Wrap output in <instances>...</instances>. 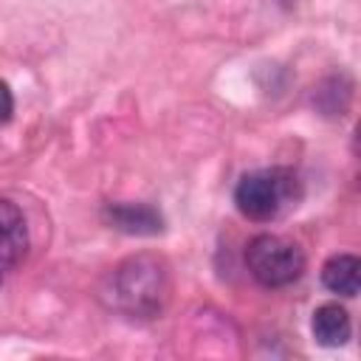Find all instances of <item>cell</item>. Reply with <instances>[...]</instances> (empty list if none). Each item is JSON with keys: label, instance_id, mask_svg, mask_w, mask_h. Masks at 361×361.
I'll return each instance as SVG.
<instances>
[{"label": "cell", "instance_id": "1", "mask_svg": "<svg viewBox=\"0 0 361 361\" xmlns=\"http://www.w3.org/2000/svg\"><path fill=\"white\" fill-rule=\"evenodd\" d=\"M110 305L133 319H152L164 310L169 296V274L158 257L138 254L124 259L107 285Z\"/></svg>", "mask_w": 361, "mask_h": 361}, {"label": "cell", "instance_id": "2", "mask_svg": "<svg viewBox=\"0 0 361 361\" xmlns=\"http://www.w3.org/2000/svg\"><path fill=\"white\" fill-rule=\"evenodd\" d=\"M302 197V180L285 166L257 169L240 178L234 189V206L243 217L268 223L290 212Z\"/></svg>", "mask_w": 361, "mask_h": 361}, {"label": "cell", "instance_id": "3", "mask_svg": "<svg viewBox=\"0 0 361 361\" xmlns=\"http://www.w3.org/2000/svg\"><path fill=\"white\" fill-rule=\"evenodd\" d=\"M245 268L262 288H288L305 274V254L279 234H257L245 245Z\"/></svg>", "mask_w": 361, "mask_h": 361}, {"label": "cell", "instance_id": "4", "mask_svg": "<svg viewBox=\"0 0 361 361\" xmlns=\"http://www.w3.org/2000/svg\"><path fill=\"white\" fill-rule=\"evenodd\" d=\"M28 254V226L17 203L0 197V268L23 262Z\"/></svg>", "mask_w": 361, "mask_h": 361}, {"label": "cell", "instance_id": "5", "mask_svg": "<svg viewBox=\"0 0 361 361\" xmlns=\"http://www.w3.org/2000/svg\"><path fill=\"white\" fill-rule=\"evenodd\" d=\"M104 217L113 228L124 234H138V237H149L164 228L161 212L149 203H110L104 209Z\"/></svg>", "mask_w": 361, "mask_h": 361}, {"label": "cell", "instance_id": "6", "mask_svg": "<svg viewBox=\"0 0 361 361\" xmlns=\"http://www.w3.org/2000/svg\"><path fill=\"white\" fill-rule=\"evenodd\" d=\"M313 336L322 347H341L347 344L350 333H353V322H350V313L338 305V302H327V305H319L313 310Z\"/></svg>", "mask_w": 361, "mask_h": 361}, {"label": "cell", "instance_id": "7", "mask_svg": "<svg viewBox=\"0 0 361 361\" xmlns=\"http://www.w3.org/2000/svg\"><path fill=\"white\" fill-rule=\"evenodd\" d=\"M358 271L361 262L353 254H333L324 265H322V285L344 299H353L358 293Z\"/></svg>", "mask_w": 361, "mask_h": 361}, {"label": "cell", "instance_id": "8", "mask_svg": "<svg viewBox=\"0 0 361 361\" xmlns=\"http://www.w3.org/2000/svg\"><path fill=\"white\" fill-rule=\"evenodd\" d=\"M11 113H14V96H11L8 85L0 82V124H6L11 118Z\"/></svg>", "mask_w": 361, "mask_h": 361}, {"label": "cell", "instance_id": "9", "mask_svg": "<svg viewBox=\"0 0 361 361\" xmlns=\"http://www.w3.org/2000/svg\"><path fill=\"white\" fill-rule=\"evenodd\" d=\"M0 282H3V276H0Z\"/></svg>", "mask_w": 361, "mask_h": 361}]
</instances>
